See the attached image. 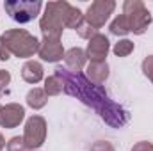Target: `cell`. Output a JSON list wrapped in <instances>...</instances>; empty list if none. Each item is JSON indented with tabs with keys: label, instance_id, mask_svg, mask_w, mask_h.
Segmentation results:
<instances>
[{
	"label": "cell",
	"instance_id": "obj_1",
	"mask_svg": "<svg viewBox=\"0 0 153 151\" xmlns=\"http://www.w3.org/2000/svg\"><path fill=\"white\" fill-rule=\"evenodd\" d=\"M55 75L62 80L66 94L73 96L76 100H80L84 105L91 107L109 126L123 128L128 123L130 119L128 110L123 105L112 101L102 85L93 84L84 73L70 71L68 68H55Z\"/></svg>",
	"mask_w": 153,
	"mask_h": 151
},
{
	"label": "cell",
	"instance_id": "obj_2",
	"mask_svg": "<svg viewBox=\"0 0 153 151\" xmlns=\"http://www.w3.org/2000/svg\"><path fill=\"white\" fill-rule=\"evenodd\" d=\"M71 4H68L66 0H59V2H48L45 5V13L39 20V29L43 38L50 39H61L62 30H64V20L68 14Z\"/></svg>",
	"mask_w": 153,
	"mask_h": 151
},
{
	"label": "cell",
	"instance_id": "obj_3",
	"mask_svg": "<svg viewBox=\"0 0 153 151\" xmlns=\"http://www.w3.org/2000/svg\"><path fill=\"white\" fill-rule=\"evenodd\" d=\"M2 39L5 41L11 55H16L20 59H29L34 53H38L41 43L36 36H32L25 29H9L2 34Z\"/></svg>",
	"mask_w": 153,
	"mask_h": 151
},
{
	"label": "cell",
	"instance_id": "obj_4",
	"mask_svg": "<svg viewBox=\"0 0 153 151\" xmlns=\"http://www.w3.org/2000/svg\"><path fill=\"white\" fill-rule=\"evenodd\" d=\"M123 14L130 23V32L143 36L152 25V13L141 0H126L123 4Z\"/></svg>",
	"mask_w": 153,
	"mask_h": 151
},
{
	"label": "cell",
	"instance_id": "obj_5",
	"mask_svg": "<svg viewBox=\"0 0 153 151\" xmlns=\"http://www.w3.org/2000/svg\"><path fill=\"white\" fill-rule=\"evenodd\" d=\"M4 7L16 23H29L39 14L43 4L39 0H7Z\"/></svg>",
	"mask_w": 153,
	"mask_h": 151
},
{
	"label": "cell",
	"instance_id": "obj_6",
	"mask_svg": "<svg viewBox=\"0 0 153 151\" xmlns=\"http://www.w3.org/2000/svg\"><path fill=\"white\" fill-rule=\"evenodd\" d=\"M23 141L30 151H36L41 148L46 141V121L41 115H30L25 123Z\"/></svg>",
	"mask_w": 153,
	"mask_h": 151
},
{
	"label": "cell",
	"instance_id": "obj_7",
	"mask_svg": "<svg viewBox=\"0 0 153 151\" xmlns=\"http://www.w3.org/2000/svg\"><path fill=\"white\" fill-rule=\"evenodd\" d=\"M114 9H116L114 0H94L87 7V11L84 14V20L91 27H94L98 30V29H102L107 23V20L111 18V14L114 13Z\"/></svg>",
	"mask_w": 153,
	"mask_h": 151
},
{
	"label": "cell",
	"instance_id": "obj_8",
	"mask_svg": "<svg viewBox=\"0 0 153 151\" xmlns=\"http://www.w3.org/2000/svg\"><path fill=\"white\" fill-rule=\"evenodd\" d=\"M109 50H111V41H109V38L98 32L94 38L89 39L85 55H87V59L91 62H105V57H107Z\"/></svg>",
	"mask_w": 153,
	"mask_h": 151
},
{
	"label": "cell",
	"instance_id": "obj_9",
	"mask_svg": "<svg viewBox=\"0 0 153 151\" xmlns=\"http://www.w3.org/2000/svg\"><path fill=\"white\" fill-rule=\"evenodd\" d=\"M38 55L45 62H59L61 59H64V48L61 39L43 38V41L39 43Z\"/></svg>",
	"mask_w": 153,
	"mask_h": 151
},
{
	"label": "cell",
	"instance_id": "obj_10",
	"mask_svg": "<svg viewBox=\"0 0 153 151\" xmlns=\"http://www.w3.org/2000/svg\"><path fill=\"white\" fill-rule=\"evenodd\" d=\"M25 117V109L20 103H7L0 107V126L2 128H16Z\"/></svg>",
	"mask_w": 153,
	"mask_h": 151
},
{
	"label": "cell",
	"instance_id": "obj_11",
	"mask_svg": "<svg viewBox=\"0 0 153 151\" xmlns=\"http://www.w3.org/2000/svg\"><path fill=\"white\" fill-rule=\"evenodd\" d=\"M85 61H87V55L78 46H73L68 52H64V62H66V66H68L70 71L82 73V70L85 68Z\"/></svg>",
	"mask_w": 153,
	"mask_h": 151
},
{
	"label": "cell",
	"instance_id": "obj_12",
	"mask_svg": "<svg viewBox=\"0 0 153 151\" xmlns=\"http://www.w3.org/2000/svg\"><path fill=\"white\" fill-rule=\"evenodd\" d=\"M85 76L93 82L102 85L107 78H109V64L105 62H89V66L85 68Z\"/></svg>",
	"mask_w": 153,
	"mask_h": 151
},
{
	"label": "cell",
	"instance_id": "obj_13",
	"mask_svg": "<svg viewBox=\"0 0 153 151\" xmlns=\"http://www.w3.org/2000/svg\"><path fill=\"white\" fill-rule=\"evenodd\" d=\"M43 66L38 61H27L22 68V78L27 84H38L43 80Z\"/></svg>",
	"mask_w": 153,
	"mask_h": 151
},
{
	"label": "cell",
	"instance_id": "obj_14",
	"mask_svg": "<svg viewBox=\"0 0 153 151\" xmlns=\"http://www.w3.org/2000/svg\"><path fill=\"white\" fill-rule=\"evenodd\" d=\"M27 105L30 107V109H34V110H39V109H43L45 105H46V101H48V96H46V93H45V89H41V87H34V89H30L29 93H27Z\"/></svg>",
	"mask_w": 153,
	"mask_h": 151
},
{
	"label": "cell",
	"instance_id": "obj_15",
	"mask_svg": "<svg viewBox=\"0 0 153 151\" xmlns=\"http://www.w3.org/2000/svg\"><path fill=\"white\" fill-rule=\"evenodd\" d=\"M45 93H46V96H59L62 91H64V84H62V80L59 78V76L55 75H50L45 78Z\"/></svg>",
	"mask_w": 153,
	"mask_h": 151
},
{
	"label": "cell",
	"instance_id": "obj_16",
	"mask_svg": "<svg viewBox=\"0 0 153 151\" xmlns=\"http://www.w3.org/2000/svg\"><path fill=\"white\" fill-rule=\"evenodd\" d=\"M111 34H114V36H119V38H123V36H126V34H130V23H128V20H126V16L125 14H119V16H116L114 20H112V23H111Z\"/></svg>",
	"mask_w": 153,
	"mask_h": 151
},
{
	"label": "cell",
	"instance_id": "obj_17",
	"mask_svg": "<svg viewBox=\"0 0 153 151\" xmlns=\"http://www.w3.org/2000/svg\"><path fill=\"white\" fill-rule=\"evenodd\" d=\"M84 21V14H82V11L78 9V7H73V5H70V9H68V14H66V20H64V25L68 27V29H75Z\"/></svg>",
	"mask_w": 153,
	"mask_h": 151
},
{
	"label": "cell",
	"instance_id": "obj_18",
	"mask_svg": "<svg viewBox=\"0 0 153 151\" xmlns=\"http://www.w3.org/2000/svg\"><path fill=\"white\" fill-rule=\"evenodd\" d=\"M134 48H135L134 41H130V39H119L114 44L112 52H114V55H117V57H128L134 52Z\"/></svg>",
	"mask_w": 153,
	"mask_h": 151
},
{
	"label": "cell",
	"instance_id": "obj_19",
	"mask_svg": "<svg viewBox=\"0 0 153 151\" xmlns=\"http://www.w3.org/2000/svg\"><path fill=\"white\" fill-rule=\"evenodd\" d=\"M76 34H78L82 39H91V38H94V36L98 34V30H96L94 27H91V25L84 20V21L76 27Z\"/></svg>",
	"mask_w": 153,
	"mask_h": 151
},
{
	"label": "cell",
	"instance_id": "obj_20",
	"mask_svg": "<svg viewBox=\"0 0 153 151\" xmlns=\"http://www.w3.org/2000/svg\"><path fill=\"white\" fill-rule=\"evenodd\" d=\"M5 148H7V151H30L29 148H27L23 137H13V139L7 142Z\"/></svg>",
	"mask_w": 153,
	"mask_h": 151
},
{
	"label": "cell",
	"instance_id": "obj_21",
	"mask_svg": "<svg viewBox=\"0 0 153 151\" xmlns=\"http://www.w3.org/2000/svg\"><path fill=\"white\" fill-rule=\"evenodd\" d=\"M141 68H143V73L148 76V78H150V82L153 84V55H148V57L143 61Z\"/></svg>",
	"mask_w": 153,
	"mask_h": 151
},
{
	"label": "cell",
	"instance_id": "obj_22",
	"mask_svg": "<svg viewBox=\"0 0 153 151\" xmlns=\"http://www.w3.org/2000/svg\"><path fill=\"white\" fill-rule=\"evenodd\" d=\"M89 151H116V150H114V146H112V142H109V141H96L91 146Z\"/></svg>",
	"mask_w": 153,
	"mask_h": 151
},
{
	"label": "cell",
	"instance_id": "obj_23",
	"mask_svg": "<svg viewBox=\"0 0 153 151\" xmlns=\"http://www.w3.org/2000/svg\"><path fill=\"white\" fill-rule=\"evenodd\" d=\"M9 82H11V73L5 71V70H0V96H2V93L7 89Z\"/></svg>",
	"mask_w": 153,
	"mask_h": 151
},
{
	"label": "cell",
	"instance_id": "obj_24",
	"mask_svg": "<svg viewBox=\"0 0 153 151\" xmlns=\"http://www.w3.org/2000/svg\"><path fill=\"white\" fill-rule=\"evenodd\" d=\"M9 59H11V52H9V48H7L5 41L0 36V61H9Z\"/></svg>",
	"mask_w": 153,
	"mask_h": 151
},
{
	"label": "cell",
	"instance_id": "obj_25",
	"mask_svg": "<svg viewBox=\"0 0 153 151\" xmlns=\"http://www.w3.org/2000/svg\"><path fill=\"white\" fill-rule=\"evenodd\" d=\"M132 151H153V144L148 142V141H141V142L134 144Z\"/></svg>",
	"mask_w": 153,
	"mask_h": 151
},
{
	"label": "cell",
	"instance_id": "obj_26",
	"mask_svg": "<svg viewBox=\"0 0 153 151\" xmlns=\"http://www.w3.org/2000/svg\"><path fill=\"white\" fill-rule=\"evenodd\" d=\"M5 146H7V144H5V139H4V135H2V133H0V151L4 150V148H5Z\"/></svg>",
	"mask_w": 153,
	"mask_h": 151
},
{
	"label": "cell",
	"instance_id": "obj_27",
	"mask_svg": "<svg viewBox=\"0 0 153 151\" xmlns=\"http://www.w3.org/2000/svg\"><path fill=\"white\" fill-rule=\"evenodd\" d=\"M36 151H38V150H36Z\"/></svg>",
	"mask_w": 153,
	"mask_h": 151
}]
</instances>
